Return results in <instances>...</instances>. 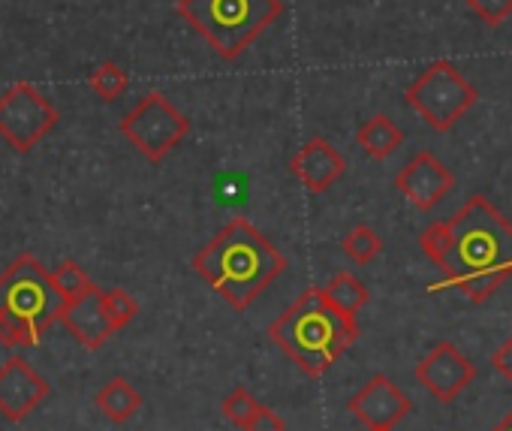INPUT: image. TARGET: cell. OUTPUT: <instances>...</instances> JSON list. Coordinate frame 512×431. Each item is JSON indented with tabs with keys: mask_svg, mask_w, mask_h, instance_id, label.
<instances>
[{
	"mask_svg": "<svg viewBox=\"0 0 512 431\" xmlns=\"http://www.w3.org/2000/svg\"><path fill=\"white\" fill-rule=\"evenodd\" d=\"M449 227L452 251L440 272L449 287L479 305L512 278V224L476 193L452 214Z\"/></svg>",
	"mask_w": 512,
	"mask_h": 431,
	"instance_id": "1",
	"label": "cell"
},
{
	"mask_svg": "<svg viewBox=\"0 0 512 431\" xmlns=\"http://www.w3.org/2000/svg\"><path fill=\"white\" fill-rule=\"evenodd\" d=\"M190 266L229 302V308L244 311L284 275L287 260L250 221L235 218L193 257Z\"/></svg>",
	"mask_w": 512,
	"mask_h": 431,
	"instance_id": "2",
	"label": "cell"
},
{
	"mask_svg": "<svg viewBox=\"0 0 512 431\" xmlns=\"http://www.w3.org/2000/svg\"><path fill=\"white\" fill-rule=\"evenodd\" d=\"M269 338L311 377H323L359 338L356 317L329 305L323 287L305 290L272 326Z\"/></svg>",
	"mask_w": 512,
	"mask_h": 431,
	"instance_id": "3",
	"label": "cell"
},
{
	"mask_svg": "<svg viewBox=\"0 0 512 431\" xmlns=\"http://www.w3.org/2000/svg\"><path fill=\"white\" fill-rule=\"evenodd\" d=\"M64 305L52 272L37 257L22 254L0 275V344L34 347L61 320Z\"/></svg>",
	"mask_w": 512,
	"mask_h": 431,
	"instance_id": "4",
	"label": "cell"
},
{
	"mask_svg": "<svg viewBox=\"0 0 512 431\" xmlns=\"http://www.w3.org/2000/svg\"><path fill=\"white\" fill-rule=\"evenodd\" d=\"M175 13L223 61H238L284 13V0H178Z\"/></svg>",
	"mask_w": 512,
	"mask_h": 431,
	"instance_id": "5",
	"label": "cell"
},
{
	"mask_svg": "<svg viewBox=\"0 0 512 431\" xmlns=\"http://www.w3.org/2000/svg\"><path fill=\"white\" fill-rule=\"evenodd\" d=\"M476 100H479L476 88L464 79V73L452 61H434L404 91V103L434 133H449L476 106Z\"/></svg>",
	"mask_w": 512,
	"mask_h": 431,
	"instance_id": "6",
	"label": "cell"
},
{
	"mask_svg": "<svg viewBox=\"0 0 512 431\" xmlns=\"http://www.w3.org/2000/svg\"><path fill=\"white\" fill-rule=\"evenodd\" d=\"M118 130L145 160L160 163L190 133V118L175 109L160 91H151L121 118Z\"/></svg>",
	"mask_w": 512,
	"mask_h": 431,
	"instance_id": "7",
	"label": "cell"
},
{
	"mask_svg": "<svg viewBox=\"0 0 512 431\" xmlns=\"http://www.w3.org/2000/svg\"><path fill=\"white\" fill-rule=\"evenodd\" d=\"M58 127V109L31 82H16L0 94V139L28 154Z\"/></svg>",
	"mask_w": 512,
	"mask_h": 431,
	"instance_id": "8",
	"label": "cell"
},
{
	"mask_svg": "<svg viewBox=\"0 0 512 431\" xmlns=\"http://www.w3.org/2000/svg\"><path fill=\"white\" fill-rule=\"evenodd\" d=\"M473 377H476V365L452 341H437L428 350V356L416 365L419 386L443 404L455 401L473 383Z\"/></svg>",
	"mask_w": 512,
	"mask_h": 431,
	"instance_id": "9",
	"label": "cell"
},
{
	"mask_svg": "<svg viewBox=\"0 0 512 431\" xmlns=\"http://www.w3.org/2000/svg\"><path fill=\"white\" fill-rule=\"evenodd\" d=\"M395 187H398V193H404L407 202H413V208L431 211L440 199H446L452 193L455 175L437 154L419 151L398 169Z\"/></svg>",
	"mask_w": 512,
	"mask_h": 431,
	"instance_id": "10",
	"label": "cell"
},
{
	"mask_svg": "<svg viewBox=\"0 0 512 431\" xmlns=\"http://www.w3.org/2000/svg\"><path fill=\"white\" fill-rule=\"evenodd\" d=\"M347 410L365 425V428H395L410 410V395L386 374H374L347 404Z\"/></svg>",
	"mask_w": 512,
	"mask_h": 431,
	"instance_id": "11",
	"label": "cell"
},
{
	"mask_svg": "<svg viewBox=\"0 0 512 431\" xmlns=\"http://www.w3.org/2000/svg\"><path fill=\"white\" fill-rule=\"evenodd\" d=\"M49 392V380L40 377L22 356H13L0 365V413L10 422L28 419Z\"/></svg>",
	"mask_w": 512,
	"mask_h": 431,
	"instance_id": "12",
	"label": "cell"
},
{
	"mask_svg": "<svg viewBox=\"0 0 512 431\" xmlns=\"http://www.w3.org/2000/svg\"><path fill=\"white\" fill-rule=\"evenodd\" d=\"M290 172L311 190V193H326L344 172H347V157L323 136L305 142L293 157H290Z\"/></svg>",
	"mask_w": 512,
	"mask_h": 431,
	"instance_id": "13",
	"label": "cell"
},
{
	"mask_svg": "<svg viewBox=\"0 0 512 431\" xmlns=\"http://www.w3.org/2000/svg\"><path fill=\"white\" fill-rule=\"evenodd\" d=\"M61 323L88 350H100L118 332L112 326V317L106 311V293L100 287H94L88 296H82L76 302H67L64 305V314H61Z\"/></svg>",
	"mask_w": 512,
	"mask_h": 431,
	"instance_id": "14",
	"label": "cell"
},
{
	"mask_svg": "<svg viewBox=\"0 0 512 431\" xmlns=\"http://www.w3.org/2000/svg\"><path fill=\"white\" fill-rule=\"evenodd\" d=\"M356 145H359L368 157L386 160V157H392V154L404 145V133H401V127H398L389 115H371V118L359 127Z\"/></svg>",
	"mask_w": 512,
	"mask_h": 431,
	"instance_id": "15",
	"label": "cell"
},
{
	"mask_svg": "<svg viewBox=\"0 0 512 431\" xmlns=\"http://www.w3.org/2000/svg\"><path fill=\"white\" fill-rule=\"evenodd\" d=\"M94 404L103 410L106 419L112 422H127L139 413L142 407V395L136 392V386H130V380L124 377H112L94 398Z\"/></svg>",
	"mask_w": 512,
	"mask_h": 431,
	"instance_id": "16",
	"label": "cell"
},
{
	"mask_svg": "<svg viewBox=\"0 0 512 431\" xmlns=\"http://www.w3.org/2000/svg\"><path fill=\"white\" fill-rule=\"evenodd\" d=\"M323 296L329 299V305L335 308V311H341V314H347V317H356L365 305H368V287L356 278V275H350V272H338V275H332V281L323 287Z\"/></svg>",
	"mask_w": 512,
	"mask_h": 431,
	"instance_id": "17",
	"label": "cell"
},
{
	"mask_svg": "<svg viewBox=\"0 0 512 431\" xmlns=\"http://www.w3.org/2000/svg\"><path fill=\"white\" fill-rule=\"evenodd\" d=\"M88 88H91L100 100L112 103V100L124 97V91L130 88V76H127V70H124L121 64L103 61V64L88 76Z\"/></svg>",
	"mask_w": 512,
	"mask_h": 431,
	"instance_id": "18",
	"label": "cell"
},
{
	"mask_svg": "<svg viewBox=\"0 0 512 431\" xmlns=\"http://www.w3.org/2000/svg\"><path fill=\"white\" fill-rule=\"evenodd\" d=\"M341 248H344V254H347L353 263L368 266V263H374V260L380 257V251H383V239H380L368 224H359V227H353V230L344 236Z\"/></svg>",
	"mask_w": 512,
	"mask_h": 431,
	"instance_id": "19",
	"label": "cell"
},
{
	"mask_svg": "<svg viewBox=\"0 0 512 431\" xmlns=\"http://www.w3.org/2000/svg\"><path fill=\"white\" fill-rule=\"evenodd\" d=\"M52 278H55V287L58 293L64 296V302H76L82 296H88L97 284L82 272V266H76L73 260H64L58 269H52Z\"/></svg>",
	"mask_w": 512,
	"mask_h": 431,
	"instance_id": "20",
	"label": "cell"
},
{
	"mask_svg": "<svg viewBox=\"0 0 512 431\" xmlns=\"http://www.w3.org/2000/svg\"><path fill=\"white\" fill-rule=\"evenodd\" d=\"M419 248H422V254H425L437 269H443V263L449 260V251H452V227H449V221H434V224H428V227L422 230V236H419Z\"/></svg>",
	"mask_w": 512,
	"mask_h": 431,
	"instance_id": "21",
	"label": "cell"
},
{
	"mask_svg": "<svg viewBox=\"0 0 512 431\" xmlns=\"http://www.w3.org/2000/svg\"><path fill=\"white\" fill-rule=\"evenodd\" d=\"M263 404L256 401L244 386H235L226 398H223V404H220V410H223V416L232 422V425H238V428H247V422L253 419V413L260 410Z\"/></svg>",
	"mask_w": 512,
	"mask_h": 431,
	"instance_id": "22",
	"label": "cell"
},
{
	"mask_svg": "<svg viewBox=\"0 0 512 431\" xmlns=\"http://www.w3.org/2000/svg\"><path fill=\"white\" fill-rule=\"evenodd\" d=\"M103 293H106V311L112 317V326L115 329H124L139 314L136 299L130 293H124V290H103Z\"/></svg>",
	"mask_w": 512,
	"mask_h": 431,
	"instance_id": "23",
	"label": "cell"
},
{
	"mask_svg": "<svg viewBox=\"0 0 512 431\" xmlns=\"http://www.w3.org/2000/svg\"><path fill=\"white\" fill-rule=\"evenodd\" d=\"M467 10L488 28H500L512 16V0H467Z\"/></svg>",
	"mask_w": 512,
	"mask_h": 431,
	"instance_id": "24",
	"label": "cell"
},
{
	"mask_svg": "<svg viewBox=\"0 0 512 431\" xmlns=\"http://www.w3.org/2000/svg\"><path fill=\"white\" fill-rule=\"evenodd\" d=\"M244 431H287V422L275 413V410H269V407H260L253 413V419L247 422V428Z\"/></svg>",
	"mask_w": 512,
	"mask_h": 431,
	"instance_id": "25",
	"label": "cell"
},
{
	"mask_svg": "<svg viewBox=\"0 0 512 431\" xmlns=\"http://www.w3.org/2000/svg\"><path fill=\"white\" fill-rule=\"evenodd\" d=\"M491 365L497 368V374L512 386V335L494 350V356H491Z\"/></svg>",
	"mask_w": 512,
	"mask_h": 431,
	"instance_id": "26",
	"label": "cell"
},
{
	"mask_svg": "<svg viewBox=\"0 0 512 431\" xmlns=\"http://www.w3.org/2000/svg\"><path fill=\"white\" fill-rule=\"evenodd\" d=\"M494 431H512V410H509V413H506V416L500 419V425H497Z\"/></svg>",
	"mask_w": 512,
	"mask_h": 431,
	"instance_id": "27",
	"label": "cell"
},
{
	"mask_svg": "<svg viewBox=\"0 0 512 431\" xmlns=\"http://www.w3.org/2000/svg\"><path fill=\"white\" fill-rule=\"evenodd\" d=\"M368 431H392V428H368Z\"/></svg>",
	"mask_w": 512,
	"mask_h": 431,
	"instance_id": "28",
	"label": "cell"
}]
</instances>
